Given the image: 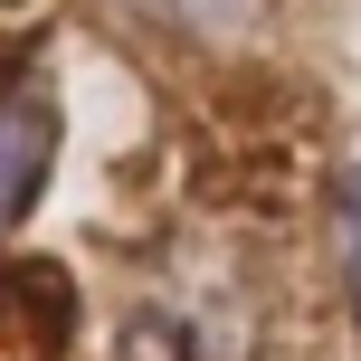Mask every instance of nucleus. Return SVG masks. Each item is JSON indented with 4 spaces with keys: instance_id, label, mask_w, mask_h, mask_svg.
I'll use <instances>...</instances> for the list:
<instances>
[{
    "instance_id": "nucleus-3",
    "label": "nucleus",
    "mask_w": 361,
    "mask_h": 361,
    "mask_svg": "<svg viewBox=\"0 0 361 361\" xmlns=\"http://www.w3.org/2000/svg\"><path fill=\"white\" fill-rule=\"evenodd\" d=\"M152 10H190V19H209V10H219V0H152Z\"/></svg>"
},
{
    "instance_id": "nucleus-2",
    "label": "nucleus",
    "mask_w": 361,
    "mask_h": 361,
    "mask_svg": "<svg viewBox=\"0 0 361 361\" xmlns=\"http://www.w3.org/2000/svg\"><path fill=\"white\" fill-rule=\"evenodd\" d=\"M333 238H343V276H352V314H361V171L333 180Z\"/></svg>"
},
{
    "instance_id": "nucleus-1",
    "label": "nucleus",
    "mask_w": 361,
    "mask_h": 361,
    "mask_svg": "<svg viewBox=\"0 0 361 361\" xmlns=\"http://www.w3.org/2000/svg\"><path fill=\"white\" fill-rule=\"evenodd\" d=\"M48 162H57V105L48 95H0V228L38 200Z\"/></svg>"
}]
</instances>
